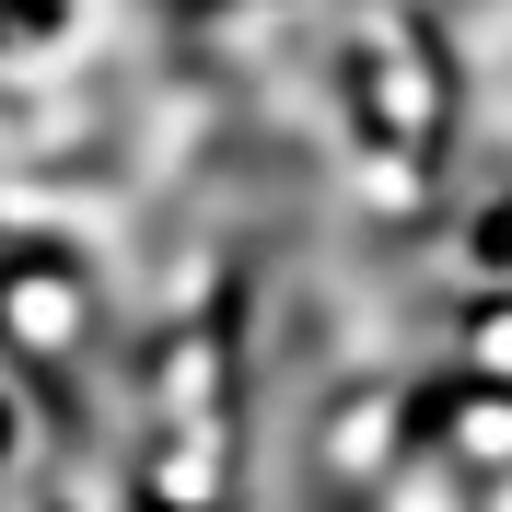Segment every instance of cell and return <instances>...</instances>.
<instances>
[{
    "instance_id": "cell-1",
    "label": "cell",
    "mask_w": 512,
    "mask_h": 512,
    "mask_svg": "<svg viewBox=\"0 0 512 512\" xmlns=\"http://www.w3.org/2000/svg\"><path fill=\"white\" fill-rule=\"evenodd\" d=\"M396 443H408V419H396V396H338V419H326V466H338V478H396Z\"/></svg>"
},
{
    "instance_id": "cell-2",
    "label": "cell",
    "mask_w": 512,
    "mask_h": 512,
    "mask_svg": "<svg viewBox=\"0 0 512 512\" xmlns=\"http://www.w3.org/2000/svg\"><path fill=\"white\" fill-rule=\"evenodd\" d=\"M443 454L454 466H512V384H466L443 408Z\"/></svg>"
},
{
    "instance_id": "cell-4",
    "label": "cell",
    "mask_w": 512,
    "mask_h": 512,
    "mask_svg": "<svg viewBox=\"0 0 512 512\" xmlns=\"http://www.w3.org/2000/svg\"><path fill=\"white\" fill-rule=\"evenodd\" d=\"M466 361H478V384H512V303H489L466 326Z\"/></svg>"
},
{
    "instance_id": "cell-5",
    "label": "cell",
    "mask_w": 512,
    "mask_h": 512,
    "mask_svg": "<svg viewBox=\"0 0 512 512\" xmlns=\"http://www.w3.org/2000/svg\"><path fill=\"white\" fill-rule=\"evenodd\" d=\"M466 512H512V466H489V489H478Z\"/></svg>"
},
{
    "instance_id": "cell-3",
    "label": "cell",
    "mask_w": 512,
    "mask_h": 512,
    "mask_svg": "<svg viewBox=\"0 0 512 512\" xmlns=\"http://www.w3.org/2000/svg\"><path fill=\"white\" fill-rule=\"evenodd\" d=\"M0 326H12L24 350H70V338H82V280H12L0 291Z\"/></svg>"
}]
</instances>
